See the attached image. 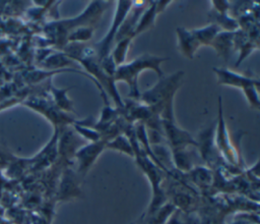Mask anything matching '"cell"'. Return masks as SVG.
<instances>
[{
  "label": "cell",
  "instance_id": "1",
  "mask_svg": "<svg viewBox=\"0 0 260 224\" xmlns=\"http://www.w3.org/2000/svg\"><path fill=\"white\" fill-rule=\"evenodd\" d=\"M164 60H166V58L152 56L150 54H143L130 63L120 65L115 71L113 77L115 79H122L127 81L130 87V96L133 98H139V92L137 88V75L143 69L151 68L156 71L158 76H161L162 72L159 68V63Z\"/></svg>",
  "mask_w": 260,
  "mask_h": 224
},
{
  "label": "cell",
  "instance_id": "2",
  "mask_svg": "<svg viewBox=\"0 0 260 224\" xmlns=\"http://www.w3.org/2000/svg\"><path fill=\"white\" fill-rule=\"evenodd\" d=\"M182 74L183 72L180 71L172 76L161 79L158 83H156L155 87L142 95V100L148 105H158L164 100H168L169 98L173 97Z\"/></svg>",
  "mask_w": 260,
  "mask_h": 224
},
{
  "label": "cell",
  "instance_id": "3",
  "mask_svg": "<svg viewBox=\"0 0 260 224\" xmlns=\"http://www.w3.org/2000/svg\"><path fill=\"white\" fill-rule=\"evenodd\" d=\"M214 71L217 73L218 81L220 83H229L231 86H237L239 88H242L245 91L246 96L248 97L252 106H255L256 108H258L259 101H258L257 91L255 90V86L258 85V81H254L251 78L244 77L242 75L236 74L232 71L224 70V69L214 68Z\"/></svg>",
  "mask_w": 260,
  "mask_h": 224
},
{
  "label": "cell",
  "instance_id": "4",
  "mask_svg": "<svg viewBox=\"0 0 260 224\" xmlns=\"http://www.w3.org/2000/svg\"><path fill=\"white\" fill-rule=\"evenodd\" d=\"M118 3L119 4H118V10L116 12L115 22H114L112 29L110 30V32L108 33V35L106 36V38L99 45L100 46L99 47V54H100V58L102 60L107 57V55L109 53V50L111 48L114 36L117 33V30L119 29L118 26L124 20L126 14H127V10L131 7V4H132L130 1H120Z\"/></svg>",
  "mask_w": 260,
  "mask_h": 224
},
{
  "label": "cell",
  "instance_id": "5",
  "mask_svg": "<svg viewBox=\"0 0 260 224\" xmlns=\"http://www.w3.org/2000/svg\"><path fill=\"white\" fill-rule=\"evenodd\" d=\"M104 144L102 143H94L90 146H87L80 151L77 152L76 157L79 162V171L86 172L92 162L95 160V157L101 153L103 150Z\"/></svg>",
  "mask_w": 260,
  "mask_h": 224
},
{
  "label": "cell",
  "instance_id": "6",
  "mask_svg": "<svg viewBox=\"0 0 260 224\" xmlns=\"http://www.w3.org/2000/svg\"><path fill=\"white\" fill-rule=\"evenodd\" d=\"M155 6H156V4H152L147 9V11L145 10L144 14L140 17V22L136 24V27H135V30L133 32V36L136 35L137 33H140V32H142V31L152 26L153 19L155 17V12H154L155 11Z\"/></svg>",
  "mask_w": 260,
  "mask_h": 224
},
{
  "label": "cell",
  "instance_id": "7",
  "mask_svg": "<svg viewBox=\"0 0 260 224\" xmlns=\"http://www.w3.org/2000/svg\"><path fill=\"white\" fill-rule=\"evenodd\" d=\"M129 42H130V39L129 38H125V39H122L119 44L117 45L114 53H113V60L115 63L117 64H121L124 59H125V56H126V52H127V49H128V45H129Z\"/></svg>",
  "mask_w": 260,
  "mask_h": 224
},
{
  "label": "cell",
  "instance_id": "8",
  "mask_svg": "<svg viewBox=\"0 0 260 224\" xmlns=\"http://www.w3.org/2000/svg\"><path fill=\"white\" fill-rule=\"evenodd\" d=\"M108 147L110 148H114V149H118L120 151H123L129 155H133V152H132V148L131 146L128 144V141L125 139L124 137H118L115 142L111 143L108 145Z\"/></svg>",
  "mask_w": 260,
  "mask_h": 224
},
{
  "label": "cell",
  "instance_id": "9",
  "mask_svg": "<svg viewBox=\"0 0 260 224\" xmlns=\"http://www.w3.org/2000/svg\"><path fill=\"white\" fill-rule=\"evenodd\" d=\"M66 91H59V90H53V94L56 97V102H58L60 107H63L65 109L70 108V102L66 99Z\"/></svg>",
  "mask_w": 260,
  "mask_h": 224
},
{
  "label": "cell",
  "instance_id": "10",
  "mask_svg": "<svg viewBox=\"0 0 260 224\" xmlns=\"http://www.w3.org/2000/svg\"><path fill=\"white\" fill-rule=\"evenodd\" d=\"M91 37V29H82L73 33L70 37V40H85Z\"/></svg>",
  "mask_w": 260,
  "mask_h": 224
},
{
  "label": "cell",
  "instance_id": "11",
  "mask_svg": "<svg viewBox=\"0 0 260 224\" xmlns=\"http://www.w3.org/2000/svg\"><path fill=\"white\" fill-rule=\"evenodd\" d=\"M6 156L5 155H3V154H1L0 153V164H3L5 161H6Z\"/></svg>",
  "mask_w": 260,
  "mask_h": 224
}]
</instances>
